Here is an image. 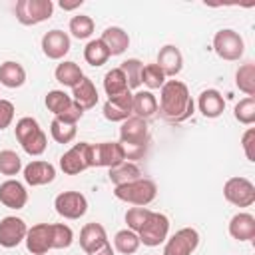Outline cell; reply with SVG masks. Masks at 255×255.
Listing matches in <instances>:
<instances>
[{
  "label": "cell",
  "instance_id": "10",
  "mask_svg": "<svg viewBox=\"0 0 255 255\" xmlns=\"http://www.w3.org/2000/svg\"><path fill=\"white\" fill-rule=\"evenodd\" d=\"M199 245V233L193 227H183L165 239L163 255H191Z\"/></svg>",
  "mask_w": 255,
  "mask_h": 255
},
{
  "label": "cell",
  "instance_id": "27",
  "mask_svg": "<svg viewBox=\"0 0 255 255\" xmlns=\"http://www.w3.org/2000/svg\"><path fill=\"white\" fill-rule=\"evenodd\" d=\"M54 76H56V80L62 84V86H66V88H76L78 84H80V80L84 78V72L80 70V66L76 64V62H62V64H58L56 66V72H54Z\"/></svg>",
  "mask_w": 255,
  "mask_h": 255
},
{
  "label": "cell",
  "instance_id": "28",
  "mask_svg": "<svg viewBox=\"0 0 255 255\" xmlns=\"http://www.w3.org/2000/svg\"><path fill=\"white\" fill-rule=\"evenodd\" d=\"M110 181L118 187V185H124V183H129V181H135L141 177V169L133 163V161H124L116 167L110 169Z\"/></svg>",
  "mask_w": 255,
  "mask_h": 255
},
{
  "label": "cell",
  "instance_id": "29",
  "mask_svg": "<svg viewBox=\"0 0 255 255\" xmlns=\"http://www.w3.org/2000/svg\"><path fill=\"white\" fill-rule=\"evenodd\" d=\"M235 86L247 94V98H255V64L245 62L235 72Z\"/></svg>",
  "mask_w": 255,
  "mask_h": 255
},
{
  "label": "cell",
  "instance_id": "25",
  "mask_svg": "<svg viewBox=\"0 0 255 255\" xmlns=\"http://www.w3.org/2000/svg\"><path fill=\"white\" fill-rule=\"evenodd\" d=\"M72 100L78 106H82L84 110H92L98 104V90H96L94 82L84 76L80 80V84L76 88H72Z\"/></svg>",
  "mask_w": 255,
  "mask_h": 255
},
{
  "label": "cell",
  "instance_id": "35",
  "mask_svg": "<svg viewBox=\"0 0 255 255\" xmlns=\"http://www.w3.org/2000/svg\"><path fill=\"white\" fill-rule=\"evenodd\" d=\"M141 84H145L149 90H161L165 84V74L157 64H145L141 68Z\"/></svg>",
  "mask_w": 255,
  "mask_h": 255
},
{
  "label": "cell",
  "instance_id": "19",
  "mask_svg": "<svg viewBox=\"0 0 255 255\" xmlns=\"http://www.w3.org/2000/svg\"><path fill=\"white\" fill-rule=\"evenodd\" d=\"M155 64L161 68V72L165 74V78H167V76H169V78H175V76L181 72V68H183V56H181V52H179L177 46L167 44V46H163V48L159 50Z\"/></svg>",
  "mask_w": 255,
  "mask_h": 255
},
{
  "label": "cell",
  "instance_id": "2",
  "mask_svg": "<svg viewBox=\"0 0 255 255\" xmlns=\"http://www.w3.org/2000/svg\"><path fill=\"white\" fill-rule=\"evenodd\" d=\"M16 139L28 155H42L48 147V137L34 118H20L14 128Z\"/></svg>",
  "mask_w": 255,
  "mask_h": 255
},
{
  "label": "cell",
  "instance_id": "38",
  "mask_svg": "<svg viewBox=\"0 0 255 255\" xmlns=\"http://www.w3.org/2000/svg\"><path fill=\"white\" fill-rule=\"evenodd\" d=\"M22 169V159L16 151L12 149H2L0 151V173L2 175H18V171Z\"/></svg>",
  "mask_w": 255,
  "mask_h": 255
},
{
  "label": "cell",
  "instance_id": "40",
  "mask_svg": "<svg viewBox=\"0 0 255 255\" xmlns=\"http://www.w3.org/2000/svg\"><path fill=\"white\" fill-rule=\"evenodd\" d=\"M50 133L54 137V141L58 143H70L74 137H76V126L74 124H64L60 120H52L50 124Z\"/></svg>",
  "mask_w": 255,
  "mask_h": 255
},
{
  "label": "cell",
  "instance_id": "15",
  "mask_svg": "<svg viewBox=\"0 0 255 255\" xmlns=\"http://www.w3.org/2000/svg\"><path fill=\"white\" fill-rule=\"evenodd\" d=\"M42 52L50 60H62L70 52V36L62 30H50L42 36Z\"/></svg>",
  "mask_w": 255,
  "mask_h": 255
},
{
  "label": "cell",
  "instance_id": "31",
  "mask_svg": "<svg viewBox=\"0 0 255 255\" xmlns=\"http://www.w3.org/2000/svg\"><path fill=\"white\" fill-rule=\"evenodd\" d=\"M84 60L94 68H100L110 60V52H108V48L104 46V42L100 38L98 40H90L86 44V48H84Z\"/></svg>",
  "mask_w": 255,
  "mask_h": 255
},
{
  "label": "cell",
  "instance_id": "33",
  "mask_svg": "<svg viewBox=\"0 0 255 255\" xmlns=\"http://www.w3.org/2000/svg\"><path fill=\"white\" fill-rule=\"evenodd\" d=\"M141 68H143V64H141L137 58H128V60L122 62L120 70H122L124 76H126V82H128L129 92L141 86Z\"/></svg>",
  "mask_w": 255,
  "mask_h": 255
},
{
  "label": "cell",
  "instance_id": "46",
  "mask_svg": "<svg viewBox=\"0 0 255 255\" xmlns=\"http://www.w3.org/2000/svg\"><path fill=\"white\" fill-rule=\"evenodd\" d=\"M78 6H82V0H76V2H72V4H68V2H60V8L62 10H74V8H78Z\"/></svg>",
  "mask_w": 255,
  "mask_h": 255
},
{
  "label": "cell",
  "instance_id": "5",
  "mask_svg": "<svg viewBox=\"0 0 255 255\" xmlns=\"http://www.w3.org/2000/svg\"><path fill=\"white\" fill-rule=\"evenodd\" d=\"M213 50H215V54L221 60L235 62V60H239L243 56L245 42H243V38L235 30L223 28V30L215 32V36H213Z\"/></svg>",
  "mask_w": 255,
  "mask_h": 255
},
{
  "label": "cell",
  "instance_id": "17",
  "mask_svg": "<svg viewBox=\"0 0 255 255\" xmlns=\"http://www.w3.org/2000/svg\"><path fill=\"white\" fill-rule=\"evenodd\" d=\"M28 201V191L18 179H6L0 183V203L8 209H22Z\"/></svg>",
  "mask_w": 255,
  "mask_h": 255
},
{
  "label": "cell",
  "instance_id": "34",
  "mask_svg": "<svg viewBox=\"0 0 255 255\" xmlns=\"http://www.w3.org/2000/svg\"><path fill=\"white\" fill-rule=\"evenodd\" d=\"M70 32L78 40H86L94 34V20L86 14H78L70 20Z\"/></svg>",
  "mask_w": 255,
  "mask_h": 255
},
{
  "label": "cell",
  "instance_id": "41",
  "mask_svg": "<svg viewBox=\"0 0 255 255\" xmlns=\"http://www.w3.org/2000/svg\"><path fill=\"white\" fill-rule=\"evenodd\" d=\"M149 213H151V209H147V207H137V205L135 207H129L128 213H126L128 229L133 231V233H137L141 229V225L145 223V219L149 217Z\"/></svg>",
  "mask_w": 255,
  "mask_h": 255
},
{
  "label": "cell",
  "instance_id": "36",
  "mask_svg": "<svg viewBox=\"0 0 255 255\" xmlns=\"http://www.w3.org/2000/svg\"><path fill=\"white\" fill-rule=\"evenodd\" d=\"M46 108L54 114V116H60L70 104H72V96H68L64 90H52L46 94Z\"/></svg>",
  "mask_w": 255,
  "mask_h": 255
},
{
  "label": "cell",
  "instance_id": "7",
  "mask_svg": "<svg viewBox=\"0 0 255 255\" xmlns=\"http://www.w3.org/2000/svg\"><path fill=\"white\" fill-rule=\"evenodd\" d=\"M60 167L66 175H78L92 167V143L80 141L72 145L62 157H60Z\"/></svg>",
  "mask_w": 255,
  "mask_h": 255
},
{
  "label": "cell",
  "instance_id": "20",
  "mask_svg": "<svg viewBox=\"0 0 255 255\" xmlns=\"http://www.w3.org/2000/svg\"><path fill=\"white\" fill-rule=\"evenodd\" d=\"M197 108H199V112L203 114V118H209V120H213V118H219L221 114H223V110H225V100H223V96L217 92V90H203L201 94H199V98H197Z\"/></svg>",
  "mask_w": 255,
  "mask_h": 255
},
{
  "label": "cell",
  "instance_id": "32",
  "mask_svg": "<svg viewBox=\"0 0 255 255\" xmlns=\"http://www.w3.org/2000/svg\"><path fill=\"white\" fill-rule=\"evenodd\" d=\"M139 237H137V233H133V231H129V229H122V231H118L116 233V237H114V249L118 251V253H122V255H131V253H135L137 249H139Z\"/></svg>",
  "mask_w": 255,
  "mask_h": 255
},
{
  "label": "cell",
  "instance_id": "13",
  "mask_svg": "<svg viewBox=\"0 0 255 255\" xmlns=\"http://www.w3.org/2000/svg\"><path fill=\"white\" fill-rule=\"evenodd\" d=\"M149 141V128L147 122L141 118H128L120 126V143H129V145H147Z\"/></svg>",
  "mask_w": 255,
  "mask_h": 255
},
{
  "label": "cell",
  "instance_id": "22",
  "mask_svg": "<svg viewBox=\"0 0 255 255\" xmlns=\"http://www.w3.org/2000/svg\"><path fill=\"white\" fill-rule=\"evenodd\" d=\"M106 241H108V235H106L104 225H100V223H86L80 231V247L88 255L94 253L96 249H100Z\"/></svg>",
  "mask_w": 255,
  "mask_h": 255
},
{
  "label": "cell",
  "instance_id": "4",
  "mask_svg": "<svg viewBox=\"0 0 255 255\" xmlns=\"http://www.w3.org/2000/svg\"><path fill=\"white\" fill-rule=\"evenodd\" d=\"M16 20L24 26H36L46 22L54 12L52 0H18L16 2Z\"/></svg>",
  "mask_w": 255,
  "mask_h": 255
},
{
  "label": "cell",
  "instance_id": "21",
  "mask_svg": "<svg viewBox=\"0 0 255 255\" xmlns=\"http://www.w3.org/2000/svg\"><path fill=\"white\" fill-rule=\"evenodd\" d=\"M229 235L237 241L255 239V217L251 213H235L229 219Z\"/></svg>",
  "mask_w": 255,
  "mask_h": 255
},
{
  "label": "cell",
  "instance_id": "12",
  "mask_svg": "<svg viewBox=\"0 0 255 255\" xmlns=\"http://www.w3.org/2000/svg\"><path fill=\"white\" fill-rule=\"evenodd\" d=\"M28 233V225L24 219L16 215H6L0 219V245L6 249L18 247Z\"/></svg>",
  "mask_w": 255,
  "mask_h": 255
},
{
  "label": "cell",
  "instance_id": "11",
  "mask_svg": "<svg viewBox=\"0 0 255 255\" xmlns=\"http://www.w3.org/2000/svg\"><path fill=\"white\" fill-rule=\"evenodd\" d=\"M124 149L120 141H102V143H92V167H116L124 163Z\"/></svg>",
  "mask_w": 255,
  "mask_h": 255
},
{
  "label": "cell",
  "instance_id": "39",
  "mask_svg": "<svg viewBox=\"0 0 255 255\" xmlns=\"http://www.w3.org/2000/svg\"><path fill=\"white\" fill-rule=\"evenodd\" d=\"M233 116L239 124L243 126H251L255 122V98H243L239 100V104H235Z\"/></svg>",
  "mask_w": 255,
  "mask_h": 255
},
{
  "label": "cell",
  "instance_id": "14",
  "mask_svg": "<svg viewBox=\"0 0 255 255\" xmlns=\"http://www.w3.org/2000/svg\"><path fill=\"white\" fill-rule=\"evenodd\" d=\"M26 249L32 255H46L52 249V223H36L26 233Z\"/></svg>",
  "mask_w": 255,
  "mask_h": 255
},
{
  "label": "cell",
  "instance_id": "6",
  "mask_svg": "<svg viewBox=\"0 0 255 255\" xmlns=\"http://www.w3.org/2000/svg\"><path fill=\"white\" fill-rule=\"evenodd\" d=\"M169 233V219L163 213L151 211L149 217L145 219V223L141 225V229L137 231L139 243H143L145 247H157L159 243H163L167 239Z\"/></svg>",
  "mask_w": 255,
  "mask_h": 255
},
{
  "label": "cell",
  "instance_id": "42",
  "mask_svg": "<svg viewBox=\"0 0 255 255\" xmlns=\"http://www.w3.org/2000/svg\"><path fill=\"white\" fill-rule=\"evenodd\" d=\"M82 116H84V108L82 106H78L74 100H72V104L60 114V116H56V120H60V122H64V124H78V120H82Z\"/></svg>",
  "mask_w": 255,
  "mask_h": 255
},
{
  "label": "cell",
  "instance_id": "18",
  "mask_svg": "<svg viewBox=\"0 0 255 255\" xmlns=\"http://www.w3.org/2000/svg\"><path fill=\"white\" fill-rule=\"evenodd\" d=\"M131 116H133V112H131V92L129 90L122 96L108 98V102L104 104V118L108 122H124Z\"/></svg>",
  "mask_w": 255,
  "mask_h": 255
},
{
  "label": "cell",
  "instance_id": "45",
  "mask_svg": "<svg viewBox=\"0 0 255 255\" xmlns=\"http://www.w3.org/2000/svg\"><path fill=\"white\" fill-rule=\"evenodd\" d=\"M90 255H114V247H112V243L110 241H106L100 249H96L94 253H90Z\"/></svg>",
  "mask_w": 255,
  "mask_h": 255
},
{
  "label": "cell",
  "instance_id": "1",
  "mask_svg": "<svg viewBox=\"0 0 255 255\" xmlns=\"http://www.w3.org/2000/svg\"><path fill=\"white\" fill-rule=\"evenodd\" d=\"M159 110L167 122H185L191 118L195 104L187 86L179 80H165L159 90Z\"/></svg>",
  "mask_w": 255,
  "mask_h": 255
},
{
  "label": "cell",
  "instance_id": "23",
  "mask_svg": "<svg viewBox=\"0 0 255 255\" xmlns=\"http://www.w3.org/2000/svg\"><path fill=\"white\" fill-rule=\"evenodd\" d=\"M100 40H102L104 46L108 48L110 56H122V54L128 50V46H129V36H128V32H126L124 28H120V26H110V28H106V30L102 32V38H100Z\"/></svg>",
  "mask_w": 255,
  "mask_h": 255
},
{
  "label": "cell",
  "instance_id": "24",
  "mask_svg": "<svg viewBox=\"0 0 255 255\" xmlns=\"http://www.w3.org/2000/svg\"><path fill=\"white\" fill-rule=\"evenodd\" d=\"M131 112L135 118L149 120L157 112V100L149 90H139L131 94Z\"/></svg>",
  "mask_w": 255,
  "mask_h": 255
},
{
  "label": "cell",
  "instance_id": "30",
  "mask_svg": "<svg viewBox=\"0 0 255 255\" xmlns=\"http://www.w3.org/2000/svg\"><path fill=\"white\" fill-rule=\"evenodd\" d=\"M104 90L108 94V98H116V96H122L126 94L129 88H128V82H126V76L120 68H112L110 72H106L104 76Z\"/></svg>",
  "mask_w": 255,
  "mask_h": 255
},
{
  "label": "cell",
  "instance_id": "44",
  "mask_svg": "<svg viewBox=\"0 0 255 255\" xmlns=\"http://www.w3.org/2000/svg\"><path fill=\"white\" fill-rule=\"evenodd\" d=\"M241 145H243V151L247 155L249 161H255V151H253V145H255V129L249 128L243 135H241Z\"/></svg>",
  "mask_w": 255,
  "mask_h": 255
},
{
  "label": "cell",
  "instance_id": "43",
  "mask_svg": "<svg viewBox=\"0 0 255 255\" xmlns=\"http://www.w3.org/2000/svg\"><path fill=\"white\" fill-rule=\"evenodd\" d=\"M14 104L8 100H0V131L6 129L14 120Z\"/></svg>",
  "mask_w": 255,
  "mask_h": 255
},
{
  "label": "cell",
  "instance_id": "37",
  "mask_svg": "<svg viewBox=\"0 0 255 255\" xmlns=\"http://www.w3.org/2000/svg\"><path fill=\"white\" fill-rule=\"evenodd\" d=\"M74 241V231L66 223H52V249H68Z\"/></svg>",
  "mask_w": 255,
  "mask_h": 255
},
{
  "label": "cell",
  "instance_id": "26",
  "mask_svg": "<svg viewBox=\"0 0 255 255\" xmlns=\"http://www.w3.org/2000/svg\"><path fill=\"white\" fill-rule=\"evenodd\" d=\"M24 82H26V70L22 68V64L12 62V60L0 64V84L4 88L14 90V88L24 86Z\"/></svg>",
  "mask_w": 255,
  "mask_h": 255
},
{
  "label": "cell",
  "instance_id": "16",
  "mask_svg": "<svg viewBox=\"0 0 255 255\" xmlns=\"http://www.w3.org/2000/svg\"><path fill=\"white\" fill-rule=\"evenodd\" d=\"M56 177V167L50 161H42V159H34L24 167V181L32 187L38 185H46L52 183Z\"/></svg>",
  "mask_w": 255,
  "mask_h": 255
},
{
  "label": "cell",
  "instance_id": "8",
  "mask_svg": "<svg viewBox=\"0 0 255 255\" xmlns=\"http://www.w3.org/2000/svg\"><path fill=\"white\" fill-rule=\"evenodd\" d=\"M223 197L235 207H249L255 203V185L247 177H229L223 185Z\"/></svg>",
  "mask_w": 255,
  "mask_h": 255
},
{
  "label": "cell",
  "instance_id": "9",
  "mask_svg": "<svg viewBox=\"0 0 255 255\" xmlns=\"http://www.w3.org/2000/svg\"><path fill=\"white\" fill-rule=\"evenodd\" d=\"M54 207L64 219H80L88 211V199L80 191H64L56 195Z\"/></svg>",
  "mask_w": 255,
  "mask_h": 255
},
{
  "label": "cell",
  "instance_id": "3",
  "mask_svg": "<svg viewBox=\"0 0 255 255\" xmlns=\"http://www.w3.org/2000/svg\"><path fill=\"white\" fill-rule=\"evenodd\" d=\"M114 195L120 201H126V203L137 205V207H145L147 203H151L155 199L157 185H155L153 179L139 177L135 181H129V183H124V185L114 187Z\"/></svg>",
  "mask_w": 255,
  "mask_h": 255
}]
</instances>
